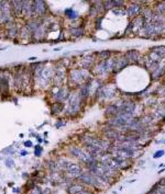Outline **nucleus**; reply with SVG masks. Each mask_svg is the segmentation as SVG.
<instances>
[{"instance_id": "obj_1", "label": "nucleus", "mask_w": 165, "mask_h": 194, "mask_svg": "<svg viewBox=\"0 0 165 194\" xmlns=\"http://www.w3.org/2000/svg\"><path fill=\"white\" fill-rule=\"evenodd\" d=\"M54 69H55L54 65L44 64V62L40 63L39 66L32 71L34 87L39 89H46L53 80Z\"/></svg>"}, {"instance_id": "obj_2", "label": "nucleus", "mask_w": 165, "mask_h": 194, "mask_svg": "<svg viewBox=\"0 0 165 194\" xmlns=\"http://www.w3.org/2000/svg\"><path fill=\"white\" fill-rule=\"evenodd\" d=\"M67 79V74H66V68L63 66L61 63L55 65V69H54V76L52 85L53 87H63L65 80Z\"/></svg>"}, {"instance_id": "obj_3", "label": "nucleus", "mask_w": 165, "mask_h": 194, "mask_svg": "<svg viewBox=\"0 0 165 194\" xmlns=\"http://www.w3.org/2000/svg\"><path fill=\"white\" fill-rule=\"evenodd\" d=\"M88 71L83 70V69H72L68 72V79L69 82L75 83L76 86H78L79 83L85 81V79L87 78Z\"/></svg>"}, {"instance_id": "obj_4", "label": "nucleus", "mask_w": 165, "mask_h": 194, "mask_svg": "<svg viewBox=\"0 0 165 194\" xmlns=\"http://www.w3.org/2000/svg\"><path fill=\"white\" fill-rule=\"evenodd\" d=\"M69 91L67 89V87L63 86V87H54V92L52 93V97L51 98L53 99L54 102H61V103H64V102L67 100L68 98Z\"/></svg>"}, {"instance_id": "obj_5", "label": "nucleus", "mask_w": 165, "mask_h": 194, "mask_svg": "<svg viewBox=\"0 0 165 194\" xmlns=\"http://www.w3.org/2000/svg\"><path fill=\"white\" fill-rule=\"evenodd\" d=\"M33 9H34L35 18L43 19L49 14V8L44 1H33Z\"/></svg>"}, {"instance_id": "obj_6", "label": "nucleus", "mask_w": 165, "mask_h": 194, "mask_svg": "<svg viewBox=\"0 0 165 194\" xmlns=\"http://www.w3.org/2000/svg\"><path fill=\"white\" fill-rule=\"evenodd\" d=\"M25 21L30 19L35 18L34 9H33V1H23V7H22V16Z\"/></svg>"}, {"instance_id": "obj_7", "label": "nucleus", "mask_w": 165, "mask_h": 194, "mask_svg": "<svg viewBox=\"0 0 165 194\" xmlns=\"http://www.w3.org/2000/svg\"><path fill=\"white\" fill-rule=\"evenodd\" d=\"M55 160H56V163H57L59 171H61V172H65L66 170L68 169V167L74 162L69 158H66V157H57Z\"/></svg>"}, {"instance_id": "obj_8", "label": "nucleus", "mask_w": 165, "mask_h": 194, "mask_svg": "<svg viewBox=\"0 0 165 194\" xmlns=\"http://www.w3.org/2000/svg\"><path fill=\"white\" fill-rule=\"evenodd\" d=\"M11 11H12L13 18H21L22 16V7H23V1H11Z\"/></svg>"}, {"instance_id": "obj_9", "label": "nucleus", "mask_w": 165, "mask_h": 194, "mask_svg": "<svg viewBox=\"0 0 165 194\" xmlns=\"http://www.w3.org/2000/svg\"><path fill=\"white\" fill-rule=\"evenodd\" d=\"M63 111H65V104L61 102H54L51 106V113L53 115H59Z\"/></svg>"}, {"instance_id": "obj_10", "label": "nucleus", "mask_w": 165, "mask_h": 194, "mask_svg": "<svg viewBox=\"0 0 165 194\" xmlns=\"http://www.w3.org/2000/svg\"><path fill=\"white\" fill-rule=\"evenodd\" d=\"M84 189H85V186H84L83 183H81V182H79V183H75V182H73L66 191H67V193L68 194H77L81 191H83Z\"/></svg>"}, {"instance_id": "obj_11", "label": "nucleus", "mask_w": 165, "mask_h": 194, "mask_svg": "<svg viewBox=\"0 0 165 194\" xmlns=\"http://www.w3.org/2000/svg\"><path fill=\"white\" fill-rule=\"evenodd\" d=\"M45 169H46L47 172H55V171H59L57 163H56L55 159H47V160L45 161Z\"/></svg>"}, {"instance_id": "obj_12", "label": "nucleus", "mask_w": 165, "mask_h": 194, "mask_svg": "<svg viewBox=\"0 0 165 194\" xmlns=\"http://www.w3.org/2000/svg\"><path fill=\"white\" fill-rule=\"evenodd\" d=\"M94 63H95V56H86L81 60V65L85 69H90Z\"/></svg>"}, {"instance_id": "obj_13", "label": "nucleus", "mask_w": 165, "mask_h": 194, "mask_svg": "<svg viewBox=\"0 0 165 194\" xmlns=\"http://www.w3.org/2000/svg\"><path fill=\"white\" fill-rule=\"evenodd\" d=\"M81 151H83V149H81V147L76 146V145H72L67 148V154L73 158H77L78 156L81 155Z\"/></svg>"}, {"instance_id": "obj_14", "label": "nucleus", "mask_w": 165, "mask_h": 194, "mask_svg": "<svg viewBox=\"0 0 165 194\" xmlns=\"http://www.w3.org/2000/svg\"><path fill=\"white\" fill-rule=\"evenodd\" d=\"M19 37H20V38H23V40H25V38H32V33L30 32V30L27 28V25L25 24L22 25L21 30H20V34H19Z\"/></svg>"}, {"instance_id": "obj_15", "label": "nucleus", "mask_w": 165, "mask_h": 194, "mask_svg": "<svg viewBox=\"0 0 165 194\" xmlns=\"http://www.w3.org/2000/svg\"><path fill=\"white\" fill-rule=\"evenodd\" d=\"M69 33L75 37H79L84 34V30H83L81 26H74V28H72L69 30Z\"/></svg>"}, {"instance_id": "obj_16", "label": "nucleus", "mask_w": 165, "mask_h": 194, "mask_svg": "<svg viewBox=\"0 0 165 194\" xmlns=\"http://www.w3.org/2000/svg\"><path fill=\"white\" fill-rule=\"evenodd\" d=\"M65 14L68 17L69 20H75V18H76V16H77V14H76V12H75L73 9H67L65 11Z\"/></svg>"}, {"instance_id": "obj_17", "label": "nucleus", "mask_w": 165, "mask_h": 194, "mask_svg": "<svg viewBox=\"0 0 165 194\" xmlns=\"http://www.w3.org/2000/svg\"><path fill=\"white\" fill-rule=\"evenodd\" d=\"M29 194H42V188L40 185H35L32 190L29 191Z\"/></svg>"}, {"instance_id": "obj_18", "label": "nucleus", "mask_w": 165, "mask_h": 194, "mask_svg": "<svg viewBox=\"0 0 165 194\" xmlns=\"http://www.w3.org/2000/svg\"><path fill=\"white\" fill-rule=\"evenodd\" d=\"M5 163H6L7 168H10V169L14 167V161H13V159H11V158H7L6 161H5Z\"/></svg>"}, {"instance_id": "obj_19", "label": "nucleus", "mask_w": 165, "mask_h": 194, "mask_svg": "<svg viewBox=\"0 0 165 194\" xmlns=\"http://www.w3.org/2000/svg\"><path fill=\"white\" fill-rule=\"evenodd\" d=\"M41 152H42V147L41 146H35V150H34V155L36 157H40L41 156Z\"/></svg>"}, {"instance_id": "obj_20", "label": "nucleus", "mask_w": 165, "mask_h": 194, "mask_svg": "<svg viewBox=\"0 0 165 194\" xmlns=\"http://www.w3.org/2000/svg\"><path fill=\"white\" fill-rule=\"evenodd\" d=\"M6 36V33H5V29L2 26H0V37Z\"/></svg>"}, {"instance_id": "obj_21", "label": "nucleus", "mask_w": 165, "mask_h": 194, "mask_svg": "<svg viewBox=\"0 0 165 194\" xmlns=\"http://www.w3.org/2000/svg\"><path fill=\"white\" fill-rule=\"evenodd\" d=\"M77 194H93V193H90V192L88 191V190H86V189H84L83 191H81L79 193H77Z\"/></svg>"}, {"instance_id": "obj_22", "label": "nucleus", "mask_w": 165, "mask_h": 194, "mask_svg": "<svg viewBox=\"0 0 165 194\" xmlns=\"http://www.w3.org/2000/svg\"><path fill=\"white\" fill-rule=\"evenodd\" d=\"M24 146L25 147H32V143L30 140H27V142H24Z\"/></svg>"}, {"instance_id": "obj_23", "label": "nucleus", "mask_w": 165, "mask_h": 194, "mask_svg": "<svg viewBox=\"0 0 165 194\" xmlns=\"http://www.w3.org/2000/svg\"><path fill=\"white\" fill-rule=\"evenodd\" d=\"M65 122H64V121H62V122H61V121H59V123H57V125H56V127H61V125H62V126H64V125H65Z\"/></svg>"}, {"instance_id": "obj_24", "label": "nucleus", "mask_w": 165, "mask_h": 194, "mask_svg": "<svg viewBox=\"0 0 165 194\" xmlns=\"http://www.w3.org/2000/svg\"><path fill=\"white\" fill-rule=\"evenodd\" d=\"M162 155H163V151H160V152H156V154L154 155V157H155V158L160 157V156H162Z\"/></svg>"}, {"instance_id": "obj_25", "label": "nucleus", "mask_w": 165, "mask_h": 194, "mask_svg": "<svg viewBox=\"0 0 165 194\" xmlns=\"http://www.w3.org/2000/svg\"><path fill=\"white\" fill-rule=\"evenodd\" d=\"M21 190L20 189H13V193H20Z\"/></svg>"}, {"instance_id": "obj_26", "label": "nucleus", "mask_w": 165, "mask_h": 194, "mask_svg": "<svg viewBox=\"0 0 165 194\" xmlns=\"http://www.w3.org/2000/svg\"><path fill=\"white\" fill-rule=\"evenodd\" d=\"M25 155H28V151H22L21 152V156H25Z\"/></svg>"}, {"instance_id": "obj_27", "label": "nucleus", "mask_w": 165, "mask_h": 194, "mask_svg": "<svg viewBox=\"0 0 165 194\" xmlns=\"http://www.w3.org/2000/svg\"><path fill=\"white\" fill-rule=\"evenodd\" d=\"M29 59H30V60H35V59H36V57H30Z\"/></svg>"}]
</instances>
